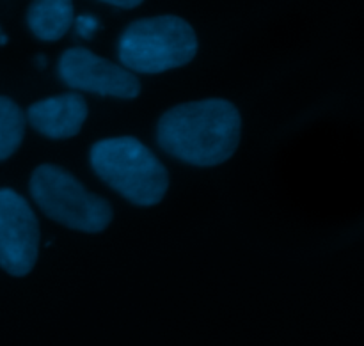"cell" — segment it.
Segmentation results:
<instances>
[{
  "instance_id": "10",
  "label": "cell",
  "mask_w": 364,
  "mask_h": 346,
  "mask_svg": "<svg viewBox=\"0 0 364 346\" xmlns=\"http://www.w3.org/2000/svg\"><path fill=\"white\" fill-rule=\"evenodd\" d=\"M75 25H77L78 36H82L84 39H91L100 27L98 20L95 16H91V14H82V16H78L75 20Z\"/></svg>"
},
{
  "instance_id": "7",
  "label": "cell",
  "mask_w": 364,
  "mask_h": 346,
  "mask_svg": "<svg viewBox=\"0 0 364 346\" xmlns=\"http://www.w3.org/2000/svg\"><path fill=\"white\" fill-rule=\"evenodd\" d=\"M87 114L89 107L84 96L66 92L32 103L25 119L43 137L64 141L80 134Z\"/></svg>"
},
{
  "instance_id": "3",
  "label": "cell",
  "mask_w": 364,
  "mask_h": 346,
  "mask_svg": "<svg viewBox=\"0 0 364 346\" xmlns=\"http://www.w3.org/2000/svg\"><path fill=\"white\" fill-rule=\"evenodd\" d=\"M198 48V36L187 20L160 14L128 25L119 38L117 55L128 71L156 75L188 64Z\"/></svg>"
},
{
  "instance_id": "4",
  "label": "cell",
  "mask_w": 364,
  "mask_h": 346,
  "mask_svg": "<svg viewBox=\"0 0 364 346\" xmlns=\"http://www.w3.org/2000/svg\"><path fill=\"white\" fill-rule=\"evenodd\" d=\"M28 190L39 210L68 229L102 233L114 219L110 202L89 192L64 167L52 163L36 167L28 181Z\"/></svg>"
},
{
  "instance_id": "11",
  "label": "cell",
  "mask_w": 364,
  "mask_h": 346,
  "mask_svg": "<svg viewBox=\"0 0 364 346\" xmlns=\"http://www.w3.org/2000/svg\"><path fill=\"white\" fill-rule=\"evenodd\" d=\"M100 2L110 4V6L116 7H123V9H134V7L141 6L144 0H100Z\"/></svg>"
},
{
  "instance_id": "1",
  "label": "cell",
  "mask_w": 364,
  "mask_h": 346,
  "mask_svg": "<svg viewBox=\"0 0 364 346\" xmlns=\"http://www.w3.org/2000/svg\"><path fill=\"white\" fill-rule=\"evenodd\" d=\"M240 110L224 98L181 103L160 116L156 142L167 155L196 167L228 162L240 146Z\"/></svg>"
},
{
  "instance_id": "9",
  "label": "cell",
  "mask_w": 364,
  "mask_h": 346,
  "mask_svg": "<svg viewBox=\"0 0 364 346\" xmlns=\"http://www.w3.org/2000/svg\"><path fill=\"white\" fill-rule=\"evenodd\" d=\"M25 124L27 119L18 103L0 96V162L20 149L25 137Z\"/></svg>"
},
{
  "instance_id": "5",
  "label": "cell",
  "mask_w": 364,
  "mask_h": 346,
  "mask_svg": "<svg viewBox=\"0 0 364 346\" xmlns=\"http://www.w3.org/2000/svg\"><path fill=\"white\" fill-rule=\"evenodd\" d=\"M39 222L18 192L0 188V269L13 277L32 272L39 256Z\"/></svg>"
},
{
  "instance_id": "6",
  "label": "cell",
  "mask_w": 364,
  "mask_h": 346,
  "mask_svg": "<svg viewBox=\"0 0 364 346\" xmlns=\"http://www.w3.org/2000/svg\"><path fill=\"white\" fill-rule=\"evenodd\" d=\"M57 73L68 87L78 91L119 99H134L141 94V82L132 71L80 46L60 55Z\"/></svg>"
},
{
  "instance_id": "2",
  "label": "cell",
  "mask_w": 364,
  "mask_h": 346,
  "mask_svg": "<svg viewBox=\"0 0 364 346\" xmlns=\"http://www.w3.org/2000/svg\"><path fill=\"white\" fill-rule=\"evenodd\" d=\"M89 162L96 176L132 205L149 208L166 198L169 173L139 139L112 137L95 142Z\"/></svg>"
},
{
  "instance_id": "8",
  "label": "cell",
  "mask_w": 364,
  "mask_h": 346,
  "mask_svg": "<svg viewBox=\"0 0 364 346\" xmlns=\"http://www.w3.org/2000/svg\"><path fill=\"white\" fill-rule=\"evenodd\" d=\"M75 21L73 0H32L27 11V23L41 41H57Z\"/></svg>"
}]
</instances>
